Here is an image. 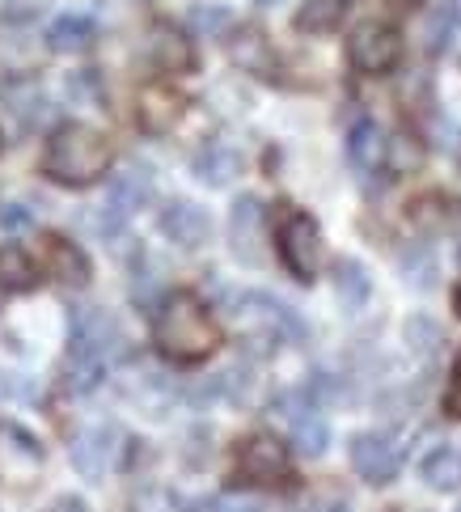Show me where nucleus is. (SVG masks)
I'll use <instances>...</instances> for the list:
<instances>
[{"label":"nucleus","mask_w":461,"mask_h":512,"mask_svg":"<svg viewBox=\"0 0 461 512\" xmlns=\"http://www.w3.org/2000/svg\"><path fill=\"white\" fill-rule=\"evenodd\" d=\"M153 343L161 347V356H170L178 364H199L216 352L220 326L212 318V309L195 297V292L178 288L170 297H161L153 314Z\"/></svg>","instance_id":"obj_1"},{"label":"nucleus","mask_w":461,"mask_h":512,"mask_svg":"<svg viewBox=\"0 0 461 512\" xmlns=\"http://www.w3.org/2000/svg\"><path fill=\"white\" fill-rule=\"evenodd\" d=\"M110 170V144L89 123H60L43 149V174L60 187H94Z\"/></svg>","instance_id":"obj_2"},{"label":"nucleus","mask_w":461,"mask_h":512,"mask_svg":"<svg viewBox=\"0 0 461 512\" xmlns=\"http://www.w3.org/2000/svg\"><path fill=\"white\" fill-rule=\"evenodd\" d=\"M233 314L242 322V335L258 343V352H271L284 339H305V322L297 318V309L267 297V292H242Z\"/></svg>","instance_id":"obj_3"},{"label":"nucleus","mask_w":461,"mask_h":512,"mask_svg":"<svg viewBox=\"0 0 461 512\" xmlns=\"http://www.w3.org/2000/svg\"><path fill=\"white\" fill-rule=\"evenodd\" d=\"M280 259L301 284L318 280L322 267V229L309 212H288L280 225Z\"/></svg>","instance_id":"obj_4"},{"label":"nucleus","mask_w":461,"mask_h":512,"mask_svg":"<svg viewBox=\"0 0 461 512\" xmlns=\"http://www.w3.org/2000/svg\"><path fill=\"white\" fill-rule=\"evenodd\" d=\"M347 60L364 77H381L402 60V34L390 22H364L347 39Z\"/></svg>","instance_id":"obj_5"},{"label":"nucleus","mask_w":461,"mask_h":512,"mask_svg":"<svg viewBox=\"0 0 461 512\" xmlns=\"http://www.w3.org/2000/svg\"><path fill=\"white\" fill-rule=\"evenodd\" d=\"M288 474V445L271 432H254L237 449V479L246 483H280Z\"/></svg>","instance_id":"obj_6"},{"label":"nucleus","mask_w":461,"mask_h":512,"mask_svg":"<svg viewBox=\"0 0 461 512\" xmlns=\"http://www.w3.org/2000/svg\"><path fill=\"white\" fill-rule=\"evenodd\" d=\"M347 457H352V470L360 474L364 483H373V487L394 483V474H398V449H394L390 436L360 432V436H352V449H347Z\"/></svg>","instance_id":"obj_7"},{"label":"nucleus","mask_w":461,"mask_h":512,"mask_svg":"<svg viewBox=\"0 0 461 512\" xmlns=\"http://www.w3.org/2000/svg\"><path fill=\"white\" fill-rule=\"evenodd\" d=\"M68 347H85V352H98L102 360H110L115 352H123V331L115 326V318L102 314V309H72Z\"/></svg>","instance_id":"obj_8"},{"label":"nucleus","mask_w":461,"mask_h":512,"mask_svg":"<svg viewBox=\"0 0 461 512\" xmlns=\"http://www.w3.org/2000/svg\"><path fill=\"white\" fill-rule=\"evenodd\" d=\"M0 102H5V111L17 119L22 132H34L43 119H47V98H43V85L39 77H30V72H13V77L0 81Z\"/></svg>","instance_id":"obj_9"},{"label":"nucleus","mask_w":461,"mask_h":512,"mask_svg":"<svg viewBox=\"0 0 461 512\" xmlns=\"http://www.w3.org/2000/svg\"><path fill=\"white\" fill-rule=\"evenodd\" d=\"M43 271L64 288H85L94 267H89V254L64 233H43Z\"/></svg>","instance_id":"obj_10"},{"label":"nucleus","mask_w":461,"mask_h":512,"mask_svg":"<svg viewBox=\"0 0 461 512\" xmlns=\"http://www.w3.org/2000/svg\"><path fill=\"white\" fill-rule=\"evenodd\" d=\"M157 225H161V233L170 237L174 246H182V250H199V246L208 242V233H212L208 212L199 208V204H191V199H170V204L161 208Z\"/></svg>","instance_id":"obj_11"},{"label":"nucleus","mask_w":461,"mask_h":512,"mask_svg":"<svg viewBox=\"0 0 461 512\" xmlns=\"http://www.w3.org/2000/svg\"><path fill=\"white\" fill-rule=\"evenodd\" d=\"M229 242L242 263H263V204L254 195H242L229 212Z\"/></svg>","instance_id":"obj_12"},{"label":"nucleus","mask_w":461,"mask_h":512,"mask_svg":"<svg viewBox=\"0 0 461 512\" xmlns=\"http://www.w3.org/2000/svg\"><path fill=\"white\" fill-rule=\"evenodd\" d=\"M119 441H123V432L115 424H98V428L81 432L77 445H72V466H77L85 479H98V474H106L110 466H115Z\"/></svg>","instance_id":"obj_13"},{"label":"nucleus","mask_w":461,"mask_h":512,"mask_svg":"<svg viewBox=\"0 0 461 512\" xmlns=\"http://www.w3.org/2000/svg\"><path fill=\"white\" fill-rule=\"evenodd\" d=\"M182 106L187 102H182L170 85H144L136 98V123L149 136H165V132H174V123L182 119Z\"/></svg>","instance_id":"obj_14"},{"label":"nucleus","mask_w":461,"mask_h":512,"mask_svg":"<svg viewBox=\"0 0 461 512\" xmlns=\"http://www.w3.org/2000/svg\"><path fill=\"white\" fill-rule=\"evenodd\" d=\"M149 60L161 72H174V77H178V72L195 68V47H191V39L174 22H153L149 26Z\"/></svg>","instance_id":"obj_15"},{"label":"nucleus","mask_w":461,"mask_h":512,"mask_svg":"<svg viewBox=\"0 0 461 512\" xmlns=\"http://www.w3.org/2000/svg\"><path fill=\"white\" fill-rule=\"evenodd\" d=\"M191 174L204 182V187H229V182L242 174V153L225 140H208L204 149L191 157Z\"/></svg>","instance_id":"obj_16"},{"label":"nucleus","mask_w":461,"mask_h":512,"mask_svg":"<svg viewBox=\"0 0 461 512\" xmlns=\"http://www.w3.org/2000/svg\"><path fill=\"white\" fill-rule=\"evenodd\" d=\"M229 60L242 68V72H254V77H275V51H271V43H267V34L254 30V26L233 30V39H229Z\"/></svg>","instance_id":"obj_17"},{"label":"nucleus","mask_w":461,"mask_h":512,"mask_svg":"<svg viewBox=\"0 0 461 512\" xmlns=\"http://www.w3.org/2000/svg\"><path fill=\"white\" fill-rule=\"evenodd\" d=\"M94 39H98V26L85 13H60L47 26V47L55 56H81V51L94 47Z\"/></svg>","instance_id":"obj_18"},{"label":"nucleus","mask_w":461,"mask_h":512,"mask_svg":"<svg viewBox=\"0 0 461 512\" xmlns=\"http://www.w3.org/2000/svg\"><path fill=\"white\" fill-rule=\"evenodd\" d=\"M153 199V170L149 166H127L123 174H115L110 178V204H115L119 212H127L132 216L136 208H144Z\"/></svg>","instance_id":"obj_19"},{"label":"nucleus","mask_w":461,"mask_h":512,"mask_svg":"<svg viewBox=\"0 0 461 512\" xmlns=\"http://www.w3.org/2000/svg\"><path fill=\"white\" fill-rule=\"evenodd\" d=\"M347 161L360 170V174H373L377 166H385V136L377 132V123L360 119L347 136Z\"/></svg>","instance_id":"obj_20"},{"label":"nucleus","mask_w":461,"mask_h":512,"mask_svg":"<svg viewBox=\"0 0 461 512\" xmlns=\"http://www.w3.org/2000/svg\"><path fill=\"white\" fill-rule=\"evenodd\" d=\"M106 373V360L98 352H85V347H68V360H64V386L72 394H89L98 390V381Z\"/></svg>","instance_id":"obj_21"},{"label":"nucleus","mask_w":461,"mask_h":512,"mask_svg":"<svg viewBox=\"0 0 461 512\" xmlns=\"http://www.w3.org/2000/svg\"><path fill=\"white\" fill-rule=\"evenodd\" d=\"M347 9H352V0H305L301 13H297V30L305 34H330L343 26Z\"/></svg>","instance_id":"obj_22"},{"label":"nucleus","mask_w":461,"mask_h":512,"mask_svg":"<svg viewBox=\"0 0 461 512\" xmlns=\"http://www.w3.org/2000/svg\"><path fill=\"white\" fill-rule=\"evenodd\" d=\"M39 284V267L22 246H0V288L5 292H26Z\"/></svg>","instance_id":"obj_23"},{"label":"nucleus","mask_w":461,"mask_h":512,"mask_svg":"<svg viewBox=\"0 0 461 512\" xmlns=\"http://www.w3.org/2000/svg\"><path fill=\"white\" fill-rule=\"evenodd\" d=\"M423 483L432 491H457L461 487V449H432L423 457Z\"/></svg>","instance_id":"obj_24"},{"label":"nucleus","mask_w":461,"mask_h":512,"mask_svg":"<svg viewBox=\"0 0 461 512\" xmlns=\"http://www.w3.org/2000/svg\"><path fill=\"white\" fill-rule=\"evenodd\" d=\"M335 292H339L343 309H360L368 301V292H373V284H368V271L356 259H339L335 263Z\"/></svg>","instance_id":"obj_25"},{"label":"nucleus","mask_w":461,"mask_h":512,"mask_svg":"<svg viewBox=\"0 0 461 512\" xmlns=\"http://www.w3.org/2000/svg\"><path fill=\"white\" fill-rule=\"evenodd\" d=\"M423 166V144L411 136V132H394L385 140V170L394 178H407V174H419Z\"/></svg>","instance_id":"obj_26"},{"label":"nucleus","mask_w":461,"mask_h":512,"mask_svg":"<svg viewBox=\"0 0 461 512\" xmlns=\"http://www.w3.org/2000/svg\"><path fill=\"white\" fill-rule=\"evenodd\" d=\"M292 445H297L305 457H322L326 445H330V428H326V419L322 415H297L292 419Z\"/></svg>","instance_id":"obj_27"},{"label":"nucleus","mask_w":461,"mask_h":512,"mask_svg":"<svg viewBox=\"0 0 461 512\" xmlns=\"http://www.w3.org/2000/svg\"><path fill=\"white\" fill-rule=\"evenodd\" d=\"M402 276H407V284L432 288L436 284V259H432V250H423V246L402 250Z\"/></svg>","instance_id":"obj_28"},{"label":"nucleus","mask_w":461,"mask_h":512,"mask_svg":"<svg viewBox=\"0 0 461 512\" xmlns=\"http://www.w3.org/2000/svg\"><path fill=\"white\" fill-rule=\"evenodd\" d=\"M407 343H411V352L432 356L436 347H440V326H436L432 318H423V314L407 318Z\"/></svg>","instance_id":"obj_29"},{"label":"nucleus","mask_w":461,"mask_h":512,"mask_svg":"<svg viewBox=\"0 0 461 512\" xmlns=\"http://www.w3.org/2000/svg\"><path fill=\"white\" fill-rule=\"evenodd\" d=\"M191 26L199 30V34H220V30H229L233 26V13L225 9V5H199V9H191Z\"/></svg>","instance_id":"obj_30"},{"label":"nucleus","mask_w":461,"mask_h":512,"mask_svg":"<svg viewBox=\"0 0 461 512\" xmlns=\"http://www.w3.org/2000/svg\"><path fill=\"white\" fill-rule=\"evenodd\" d=\"M453 26H457V17H453L449 5L440 9V13H432V17H428V51H440V47H445Z\"/></svg>","instance_id":"obj_31"},{"label":"nucleus","mask_w":461,"mask_h":512,"mask_svg":"<svg viewBox=\"0 0 461 512\" xmlns=\"http://www.w3.org/2000/svg\"><path fill=\"white\" fill-rule=\"evenodd\" d=\"M411 221L419 229H440L445 225V208H440V199H419V204L411 208Z\"/></svg>","instance_id":"obj_32"},{"label":"nucleus","mask_w":461,"mask_h":512,"mask_svg":"<svg viewBox=\"0 0 461 512\" xmlns=\"http://www.w3.org/2000/svg\"><path fill=\"white\" fill-rule=\"evenodd\" d=\"M30 221H34V216L22 204H5V208H0V225H5V229H26Z\"/></svg>","instance_id":"obj_33"},{"label":"nucleus","mask_w":461,"mask_h":512,"mask_svg":"<svg viewBox=\"0 0 461 512\" xmlns=\"http://www.w3.org/2000/svg\"><path fill=\"white\" fill-rule=\"evenodd\" d=\"M449 415H457L461 419V356H457V364H453V381H449Z\"/></svg>","instance_id":"obj_34"},{"label":"nucleus","mask_w":461,"mask_h":512,"mask_svg":"<svg viewBox=\"0 0 461 512\" xmlns=\"http://www.w3.org/2000/svg\"><path fill=\"white\" fill-rule=\"evenodd\" d=\"M51 512H89V504L77 500V496H60V500L51 504Z\"/></svg>","instance_id":"obj_35"},{"label":"nucleus","mask_w":461,"mask_h":512,"mask_svg":"<svg viewBox=\"0 0 461 512\" xmlns=\"http://www.w3.org/2000/svg\"><path fill=\"white\" fill-rule=\"evenodd\" d=\"M254 5H263V9H271V5H280V0H254Z\"/></svg>","instance_id":"obj_36"},{"label":"nucleus","mask_w":461,"mask_h":512,"mask_svg":"<svg viewBox=\"0 0 461 512\" xmlns=\"http://www.w3.org/2000/svg\"><path fill=\"white\" fill-rule=\"evenodd\" d=\"M457 314H461V288H457Z\"/></svg>","instance_id":"obj_37"},{"label":"nucleus","mask_w":461,"mask_h":512,"mask_svg":"<svg viewBox=\"0 0 461 512\" xmlns=\"http://www.w3.org/2000/svg\"><path fill=\"white\" fill-rule=\"evenodd\" d=\"M407 5H423V0H407Z\"/></svg>","instance_id":"obj_38"},{"label":"nucleus","mask_w":461,"mask_h":512,"mask_svg":"<svg viewBox=\"0 0 461 512\" xmlns=\"http://www.w3.org/2000/svg\"><path fill=\"white\" fill-rule=\"evenodd\" d=\"M457 512H461V508H457Z\"/></svg>","instance_id":"obj_39"}]
</instances>
